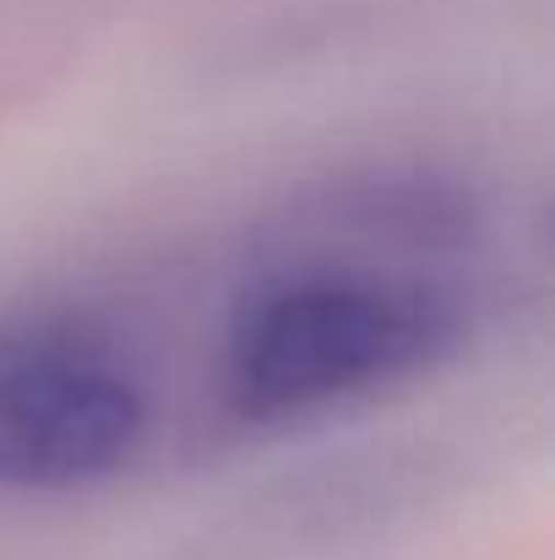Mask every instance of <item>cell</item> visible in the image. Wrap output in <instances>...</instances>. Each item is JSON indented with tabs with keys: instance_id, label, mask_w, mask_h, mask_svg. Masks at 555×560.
<instances>
[{
	"instance_id": "obj_1",
	"label": "cell",
	"mask_w": 555,
	"mask_h": 560,
	"mask_svg": "<svg viewBox=\"0 0 555 560\" xmlns=\"http://www.w3.org/2000/svg\"><path fill=\"white\" fill-rule=\"evenodd\" d=\"M463 338L458 300L397 267L305 261L240 294L223 332V397L245 424L316 419L430 375Z\"/></svg>"
},
{
	"instance_id": "obj_2",
	"label": "cell",
	"mask_w": 555,
	"mask_h": 560,
	"mask_svg": "<svg viewBox=\"0 0 555 560\" xmlns=\"http://www.w3.org/2000/svg\"><path fill=\"white\" fill-rule=\"evenodd\" d=\"M148 397L120 349L77 316L0 327V490L60 495L109 479L142 441Z\"/></svg>"
}]
</instances>
